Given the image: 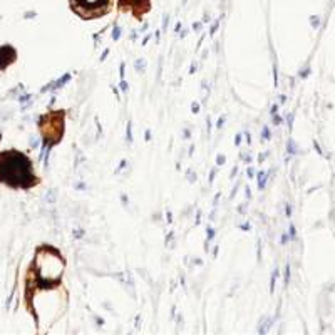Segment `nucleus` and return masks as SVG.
Here are the masks:
<instances>
[{
	"instance_id": "nucleus-1",
	"label": "nucleus",
	"mask_w": 335,
	"mask_h": 335,
	"mask_svg": "<svg viewBox=\"0 0 335 335\" xmlns=\"http://www.w3.org/2000/svg\"><path fill=\"white\" fill-rule=\"evenodd\" d=\"M0 174L10 184H25L30 178V166L20 154H5L0 161Z\"/></svg>"
}]
</instances>
